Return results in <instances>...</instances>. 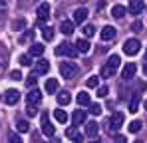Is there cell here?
I'll return each mask as SVG.
<instances>
[{
	"label": "cell",
	"mask_w": 147,
	"mask_h": 143,
	"mask_svg": "<svg viewBox=\"0 0 147 143\" xmlns=\"http://www.w3.org/2000/svg\"><path fill=\"white\" fill-rule=\"evenodd\" d=\"M58 88H60V84H58V80H54V78H50L48 82H46V92H48V94H56V92H58Z\"/></svg>",
	"instance_id": "cell-22"
},
{
	"label": "cell",
	"mask_w": 147,
	"mask_h": 143,
	"mask_svg": "<svg viewBox=\"0 0 147 143\" xmlns=\"http://www.w3.org/2000/svg\"><path fill=\"white\" fill-rule=\"evenodd\" d=\"M131 30H133V32H141V30H143V22H141V20H135V22L131 24Z\"/></svg>",
	"instance_id": "cell-35"
},
{
	"label": "cell",
	"mask_w": 147,
	"mask_h": 143,
	"mask_svg": "<svg viewBox=\"0 0 147 143\" xmlns=\"http://www.w3.org/2000/svg\"><path fill=\"white\" fill-rule=\"evenodd\" d=\"M36 82H38V80H36V76L32 74V76H28V80H26V86L34 90V86H36Z\"/></svg>",
	"instance_id": "cell-36"
},
{
	"label": "cell",
	"mask_w": 147,
	"mask_h": 143,
	"mask_svg": "<svg viewBox=\"0 0 147 143\" xmlns=\"http://www.w3.org/2000/svg\"><path fill=\"white\" fill-rule=\"evenodd\" d=\"M66 135H68L74 143H82V141H84V135H82L76 127H68V129H66Z\"/></svg>",
	"instance_id": "cell-15"
},
{
	"label": "cell",
	"mask_w": 147,
	"mask_h": 143,
	"mask_svg": "<svg viewBox=\"0 0 147 143\" xmlns=\"http://www.w3.org/2000/svg\"><path fill=\"white\" fill-rule=\"evenodd\" d=\"M74 28H76V24L70 22V20H64V22L60 24V32H62V34H66V36H72V34H74Z\"/></svg>",
	"instance_id": "cell-17"
},
{
	"label": "cell",
	"mask_w": 147,
	"mask_h": 143,
	"mask_svg": "<svg viewBox=\"0 0 147 143\" xmlns=\"http://www.w3.org/2000/svg\"><path fill=\"white\" fill-rule=\"evenodd\" d=\"M90 143H101V141H99V139H96V137H94V139H92V141H90Z\"/></svg>",
	"instance_id": "cell-46"
},
{
	"label": "cell",
	"mask_w": 147,
	"mask_h": 143,
	"mask_svg": "<svg viewBox=\"0 0 147 143\" xmlns=\"http://www.w3.org/2000/svg\"><path fill=\"white\" fill-rule=\"evenodd\" d=\"M42 133H44L46 137H54V133H56V127L50 123V115L46 111L42 113Z\"/></svg>",
	"instance_id": "cell-5"
},
{
	"label": "cell",
	"mask_w": 147,
	"mask_h": 143,
	"mask_svg": "<svg viewBox=\"0 0 147 143\" xmlns=\"http://www.w3.org/2000/svg\"><path fill=\"white\" fill-rule=\"evenodd\" d=\"M60 74H62V78L70 80V78H74L78 74V66L74 62H62L60 64Z\"/></svg>",
	"instance_id": "cell-2"
},
{
	"label": "cell",
	"mask_w": 147,
	"mask_h": 143,
	"mask_svg": "<svg viewBox=\"0 0 147 143\" xmlns=\"http://www.w3.org/2000/svg\"><path fill=\"white\" fill-rule=\"evenodd\" d=\"M10 143H22L20 135H18V133H10Z\"/></svg>",
	"instance_id": "cell-41"
},
{
	"label": "cell",
	"mask_w": 147,
	"mask_h": 143,
	"mask_svg": "<svg viewBox=\"0 0 147 143\" xmlns=\"http://www.w3.org/2000/svg\"><path fill=\"white\" fill-rule=\"evenodd\" d=\"M10 80H14V82H20V80H22V74H20L18 70L10 72Z\"/></svg>",
	"instance_id": "cell-39"
},
{
	"label": "cell",
	"mask_w": 147,
	"mask_h": 143,
	"mask_svg": "<svg viewBox=\"0 0 147 143\" xmlns=\"http://www.w3.org/2000/svg\"><path fill=\"white\" fill-rule=\"evenodd\" d=\"M20 64H22V66H32V58H30V56H28V54H24V56H20Z\"/></svg>",
	"instance_id": "cell-34"
},
{
	"label": "cell",
	"mask_w": 147,
	"mask_h": 143,
	"mask_svg": "<svg viewBox=\"0 0 147 143\" xmlns=\"http://www.w3.org/2000/svg\"><path fill=\"white\" fill-rule=\"evenodd\" d=\"M26 113H28L30 117H32V115H36V107H34V105H28V107H26Z\"/></svg>",
	"instance_id": "cell-42"
},
{
	"label": "cell",
	"mask_w": 147,
	"mask_h": 143,
	"mask_svg": "<svg viewBox=\"0 0 147 143\" xmlns=\"http://www.w3.org/2000/svg\"><path fill=\"white\" fill-rule=\"evenodd\" d=\"M16 129H18L20 133H28V131H30V123L24 121V119H18V121H16Z\"/></svg>",
	"instance_id": "cell-26"
},
{
	"label": "cell",
	"mask_w": 147,
	"mask_h": 143,
	"mask_svg": "<svg viewBox=\"0 0 147 143\" xmlns=\"http://www.w3.org/2000/svg\"><path fill=\"white\" fill-rule=\"evenodd\" d=\"M119 64H121V60H119V56H117V54H113V56H109V60H107V64H105V66H107V68H109V70H117V68H119Z\"/></svg>",
	"instance_id": "cell-19"
},
{
	"label": "cell",
	"mask_w": 147,
	"mask_h": 143,
	"mask_svg": "<svg viewBox=\"0 0 147 143\" xmlns=\"http://www.w3.org/2000/svg\"><path fill=\"white\" fill-rule=\"evenodd\" d=\"M113 74H115V72H113V70H109L107 66H103V68H101V76H103V78H111Z\"/></svg>",
	"instance_id": "cell-38"
},
{
	"label": "cell",
	"mask_w": 147,
	"mask_h": 143,
	"mask_svg": "<svg viewBox=\"0 0 147 143\" xmlns=\"http://www.w3.org/2000/svg\"><path fill=\"white\" fill-rule=\"evenodd\" d=\"M143 74H145V76H147V62H145V64H143Z\"/></svg>",
	"instance_id": "cell-45"
},
{
	"label": "cell",
	"mask_w": 147,
	"mask_h": 143,
	"mask_svg": "<svg viewBox=\"0 0 147 143\" xmlns=\"http://www.w3.org/2000/svg\"><path fill=\"white\" fill-rule=\"evenodd\" d=\"M70 101H72L70 92H58V103H60V105H68Z\"/></svg>",
	"instance_id": "cell-23"
},
{
	"label": "cell",
	"mask_w": 147,
	"mask_h": 143,
	"mask_svg": "<svg viewBox=\"0 0 147 143\" xmlns=\"http://www.w3.org/2000/svg\"><path fill=\"white\" fill-rule=\"evenodd\" d=\"M48 70H50V62L40 58L36 62V66H34V76H44V74H48Z\"/></svg>",
	"instance_id": "cell-6"
},
{
	"label": "cell",
	"mask_w": 147,
	"mask_h": 143,
	"mask_svg": "<svg viewBox=\"0 0 147 143\" xmlns=\"http://www.w3.org/2000/svg\"><path fill=\"white\" fill-rule=\"evenodd\" d=\"M139 50H141V42H139V40H135V38L125 40V44H123V52H125L127 56H135V54H139Z\"/></svg>",
	"instance_id": "cell-1"
},
{
	"label": "cell",
	"mask_w": 147,
	"mask_h": 143,
	"mask_svg": "<svg viewBox=\"0 0 147 143\" xmlns=\"http://www.w3.org/2000/svg\"><path fill=\"white\" fill-rule=\"evenodd\" d=\"M137 109H139V95L135 94L133 97H131V101H129V111H131V113H135Z\"/></svg>",
	"instance_id": "cell-28"
},
{
	"label": "cell",
	"mask_w": 147,
	"mask_h": 143,
	"mask_svg": "<svg viewBox=\"0 0 147 143\" xmlns=\"http://www.w3.org/2000/svg\"><path fill=\"white\" fill-rule=\"evenodd\" d=\"M107 92H109V88H107V86L98 88V95H99V97H105V95H107Z\"/></svg>",
	"instance_id": "cell-40"
},
{
	"label": "cell",
	"mask_w": 147,
	"mask_h": 143,
	"mask_svg": "<svg viewBox=\"0 0 147 143\" xmlns=\"http://www.w3.org/2000/svg\"><path fill=\"white\" fill-rule=\"evenodd\" d=\"M121 125H123V113L115 111V113L109 117V121H107V131H109V133H115Z\"/></svg>",
	"instance_id": "cell-3"
},
{
	"label": "cell",
	"mask_w": 147,
	"mask_h": 143,
	"mask_svg": "<svg viewBox=\"0 0 147 143\" xmlns=\"http://www.w3.org/2000/svg\"><path fill=\"white\" fill-rule=\"evenodd\" d=\"M98 131H99V125L96 121H88V123H86V135H88V137L94 139V137L98 135Z\"/></svg>",
	"instance_id": "cell-16"
},
{
	"label": "cell",
	"mask_w": 147,
	"mask_h": 143,
	"mask_svg": "<svg viewBox=\"0 0 147 143\" xmlns=\"http://www.w3.org/2000/svg\"><path fill=\"white\" fill-rule=\"evenodd\" d=\"M74 46H76V50H78V52H82V54H88V52H90V48H92V44H90L86 38H82V40H78Z\"/></svg>",
	"instance_id": "cell-18"
},
{
	"label": "cell",
	"mask_w": 147,
	"mask_h": 143,
	"mask_svg": "<svg viewBox=\"0 0 147 143\" xmlns=\"http://www.w3.org/2000/svg\"><path fill=\"white\" fill-rule=\"evenodd\" d=\"M141 127H143V123H141V121H137V119H135V121H131V123L127 125V129H129L131 133H137V131H141Z\"/></svg>",
	"instance_id": "cell-29"
},
{
	"label": "cell",
	"mask_w": 147,
	"mask_h": 143,
	"mask_svg": "<svg viewBox=\"0 0 147 143\" xmlns=\"http://www.w3.org/2000/svg\"><path fill=\"white\" fill-rule=\"evenodd\" d=\"M143 8H145V4H143L141 0H131V2H129V12H131L133 16L141 14V12H143Z\"/></svg>",
	"instance_id": "cell-13"
},
{
	"label": "cell",
	"mask_w": 147,
	"mask_h": 143,
	"mask_svg": "<svg viewBox=\"0 0 147 143\" xmlns=\"http://www.w3.org/2000/svg\"><path fill=\"white\" fill-rule=\"evenodd\" d=\"M2 72H4V60L0 58V76H2Z\"/></svg>",
	"instance_id": "cell-43"
},
{
	"label": "cell",
	"mask_w": 147,
	"mask_h": 143,
	"mask_svg": "<svg viewBox=\"0 0 147 143\" xmlns=\"http://www.w3.org/2000/svg\"><path fill=\"white\" fill-rule=\"evenodd\" d=\"M50 143H60V139H52V141H50Z\"/></svg>",
	"instance_id": "cell-47"
},
{
	"label": "cell",
	"mask_w": 147,
	"mask_h": 143,
	"mask_svg": "<svg viewBox=\"0 0 147 143\" xmlns=\"http://www.w3.org/2000/svg\"><path fill=\"white\" fill-rule=\"evenodd\" d=\"M26 99H28V105H34V107H36V105L42 101V92L34 88V90H30V94L26 95Z\"/></svg>",
	"instance_id": "cell-9"
},
{
	"label": "cell",
	"mask_w": 147,
	"mask_h": 143,
	"mask_svg": "<svg viewBox=\"0 0 147 143\" xmlns=\"http://www.w3.org/2000/svg\"><path fill=\"white\" fill-rule=\"evenodd\" d=\"M135 72H137V66H135L133 62H129V64H125V68H123L121 78L123 80H131V78L135 76Z\"/></svg>",
	"instance_id": "cell-12"
},
{
	"label": "cell",
	"mask_w": 147,
	"mask_h": 143,
	"mask_svg": "<svg viewBox=\"0 0 147 143\" xmlns=\"http://www.w3.org/2000/svg\"><path fill=\"white\" fill-rule=\"evenodd\" d=\"M94 34H96V26H94V24H86V26H84V36L90 38V36H94Z\"/></svg>",
	"instance_id": "cell-30"
},
{
	"label": "cell",
	"mask_w": 147,
	"mask_h": 143,
	"mask_svg": "<svg viewBox=\"0 0 147 143\" xmlns=\"http://www.w3.org/2000/svg\"><path fill=\"white\" fill-rule=\"evenodd\" d=\"M115 143H125V137H121V135H119V137L115 139Z\"/></svg>",
	"instance_id": "cell-44"
},
{
	"label": "cell",
	"mask_w": 147,
	"mask_h": 143,
	"mask_svg": "<svg viewBox=\"0 0 147 143\" xmlns=\"http://www.w3.org/2000/svg\"><path fill=\"white\" fill-rule=\"evenodd\" d=\"M54 117H56V121H60V123H66L68 121V113L64 109H54Z\"/></svg>",
	"instance_id": "cell-25"
},
{
	"label": "cell",
	"mask_w": 147,
	"mask_h": 143,
	"mask_svg": "<svg viewBox=\"0 0 147 143\" xmlns=\"http://www.w3.org/2000/svg\"><path fill=\"white\" fill-rule=\"evenodd\" d=\"M42 38L50 42V40H54V28H50V26H44L42 28Z\"/></svg>",
	"instance_id": "cell-27"
},
{
	"label": "cell",
	"mask_w": 147,
	"mask_h": 143,
	"mask_svg": "<svg viewBox=\"0 0 147 143\" xmlns=\"http://www.w3.org/2000/svg\"><path fill=\"white\" fill-rule=\"evenodd\" d=\"M111 16H113V18H117V20H119V18H123V16H125V6L115 4V6L111 8Z\"/></svg>",
	"instance_id": "cell-21"
},
{
	"label": "cell",
	"mask_w": 147,
	"mask_h": 143,
	"mask_svg": "<svg viewBox=\"0 0 147 143\" xmlns=\"http://www.w3.org/2000/svg\"><path fill=\"white\" fill-rule=\"evenodd\" d=\"M86 18H88V10L86 8H76L74 10V24H84L86 22Z\"/></svg>",
	"instance_id": "cell-11"
},
{
	"label": "cell",
	"mask_w": 147,
	"mask_h": 143,
	"mask_svg": "<svg viewBox=\"0 0 147 143\" xmlns=\"http://www.w3.org/2000/svg\"><path fill=\"white\" fill-rule=\"evenodd\" d=\"M72 121H74V127L76 125H84L86 123V111L84 109H76L72 113Z\"/></svg>",
	"instance_id": "cell-14"
},
{
	"label": "cell",
	"mask_w": 147,
	"mask_h": 143,
	"mask_svg": "<svg viewBox=\"0 0 147 143\" xmlns=\"http://www.w3.org/2000/svg\"><path fill=\"white\" fill-rule=\"evenodd\" d=\"M32 38H34V32H32V30H28V32H26L24 36L20 38V44L24 46V44H28V42H32Z\"/></svg>",
	"instance_id": "cell-32"
},
{
	"label": "cell",
	"mask_w": 147,
	"mask_h": 143,
	"mask_svg": "<svg viewBox=\"0 0 147 143\" xmlns=\"http://www.w3.org/2000/svg\"><path fill=\"white\" fill-rule=\"evenodd\" d=\"M18 99H20V92H18V90H6V94H4V103L14 105V103H18Z\"/></svg>",
	"instance_id": "cell-10"
},
{
	"label": "cell",
	"mask_w": 147,
	"mask_h": 143,
	"mask_svg": "<svg viewBox=\"0 0 147 143\" xmlns=\"http://www.w3.org/2000/svg\"><path fill=\"white\" fill-rule=\"evenodd\" d=\"M99 36H101V40H103V42H109V40H113V38L117 36V30H115L113 26H103Z\"/></svg>",
	"instance_id": "cell-7"
},
{
	"label": "cell",
	"mask_w": 147,
	"mask_h": 143,
	"mask_svg": "<svg viewBox=\"0 0 147 143\" xmlns=\"http://www.w3.org/2000/svg\"><path fill=\"white\" fill-rule=\"evenodd\" d=\"M12 28L14 30H22V28H26V20L22 18V20H16V22L12 24Z\"/></svg>",
	"instance_id": "cell-37"
},
{
	"label": "cell",
	"mask_w": 147,
	"mask_h": 143,
	"mask_svg": "<svg viewBox=\"0 0 147 143\" xmlns=\"http://www.w3.org/2000/svg\"><path fill=\"white\" fill-rule=\"evenodd\" d=\"M145 109H147V99H145Z\"/></svg>",
	"instance_id": "cell-49"
},
{
	"label": "cell",
	"mask_w": 147,
	"mask_h": 143,
	"mask_svg": "<svg viewBox=\"0 0 147 143\" xmlns=\"http://www.w3.org/2000/svg\"><path fill=\"white\" fill-rule=\"evenodd\" d=\"M42 54H44V46H42V44H32V46H30V52H28L30 58H32V56L38 58V56H42Z\"/></svg>",
	"instance_id": "cell-20"
},
{
	"label": "cell",
	"mask_w": 147,
	"mask_h": 143,
	"mask_svg": "<svg viewBox=\"0 0 147 143\" xmlns=\"http://www.w3.org/2000/svg\"><path fill=\"white\" fill-rule=\"evenodd\" d=\"M145 62H147V50H145Z\"/></svg>",
	"instance_id": "cell-48"
},
{
	"label": "cell",
	"mask_w": 147,
	"mask_h": 143,
	"mask_svg": "<svg viewBox=\"0 0 147 143\" xmlns=\"http://www.w3.org/2000/svg\"><path fill=\"white\" fill-rule=\"evenodd\" d=\"M86 86H88V88H98L99 86V78L98 76H90L88 82H86Z\"/></svg>",
	"instance_id": "cell-31"
},
{
	"label": "cell",
	"mask_w": 147,
	"mask_h": 143,
	"mask_svg": "<svg viewBox=\"0 0 147 143\" xmlns=\"http://www.w3.org/2000/svg\"><path fill=\"white\" fill-rule=\"evenodd\" d=\"M78 103H80V105H90V103H92V99H90V94H86V92H80V94H78Z\"/></svg>",
	"instance_id": "cell-24"
},
{
	"label": "cell",
	"mask_w": 147,
	"mask_h": 143,
	"mask_svg": "<svg viewBox=\"0 0 147 143\" xmlns=\"http://www.w3.org/2000/svg\"><path fill=\"white\" fill-rule=\"evenodd\" d=\"M56 54H58V56H68V58H76V56H78V50H76V46L68 44V42H62L60 46L56 48Z\"/></svg>",
	"instance_id": "cell-4"
},
{
	"label": "cell",
	"mask_w": 147,
	"mask_h": 143,
	"mask_svg": "<svg viewBox=\"0 0 147 143\" xmlns=\"http://www.w3.org/2000/svg\"><path fill=\"white\" fill-rule=\"evenodd\" d=\"M36 14H38V20H40V22H46V20L50 18V4L48 2H42V4L38 6Z\"/></svg>",
	"instance_id": "cell-8"
},
{
	"label": "cell",
	"mask_w": 147,
	"mask_h": 143,
	"mask_svg": "<svg viewBox=\"0 0 147 143\" xmlns=\"http://www.w3.org/2000/svg\"><path fill=\"white\" fill-rule=\"evenodd\" d=\"M90 113L92 115H101V105L99 103H90Z\"/></svg>",
	"instance_id": "cell-33"
}]
</instances>
